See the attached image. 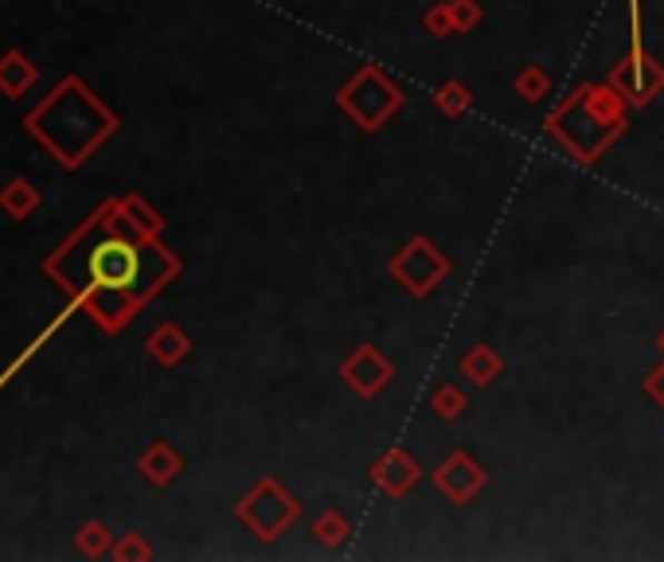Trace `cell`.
<instances>
[{
    "label": "cell",
    "instance_id": "5b68a950",
    "mask_svg": "<svg viewBox=\"0 0 664 562\" xmlns=\"http://www.w3.org/2000/svg\"><path fill=\"white\" fill-rule=\"evenodd\" d=\"M235 515H239L242 528L255 531L262 543H274V539H281L301 520V504H297L294 492L281 489L274 476H262V481L235 504Z\"/></svg>",
    "mask_w": 664,
    "mask_h": 562
},
{
    "label": "cell",
    "instance_id": "30bf717a",
    "mask_svg": "<svg viewBox=\"0 0 664 562\" xmlns=\"http://www.w3.org/2000/svg\"><path fill=\"white\" fill-rule=\"evenodd\" d=\"M371 481H376L392 500H403L418 481H423V465H418V461L410 457L407 450L392 445V450H387L384 457L371 465Z\"/></svg>",
    "mask_w": 664,
    "mask_h": 562
},
{
    "label": "cell",
    "instance_id": "7402d4cb",
    "mask_svg": "<svg viewBox=\"0 0 664 562\" xmlns=\"http://www.w3.org/2000/svg\"><path fill=\"white\" fill-rule=\"evenodd\" d=\"M430 406H434V414H438L442 422L462 418V411H465V395H462V387H454V383H446V387H438V391H434V398H430Z\"/></svg>",
    "mask_w": 664,
    "mask_h": 562
},
{
    "label": "cell",
    "instance_id": "d6986e66",
    "mask_svg": "<svg viewBox=\"0 0 664 562\" xmlns=\"http://www.w3.org/2000/svg\"><path fill=\"white\" fill-rule=\"evenodd\" d=\"M513 90L524 98V102H539V98L552 95V75H547L544 67L528 63V67H521V71H516Z\"/></svg>",
    "mask_w": 664,
    "mask_h": 562
},
{
    "label": "cell",
    "instance_id": "52a82bcc",
    "mask_svg": "<svg viewBox=\"0 0 664 562\" xmlns=\"http://www.w3.org/2000/svg\"><path fill=\"white\" fill-rule=\"evenodd\" d=\"M606 82L630 102V110H645L653 98L664 95V63L656 56H648L645 43H633L630 56L617 67H610Z\"/></svg>",
    "mask_w": 664,
    "mask_h": 562
},
{
    "label": "cell",
    "instance_id": "2e32d148",
    "mask_svg": "<svg viewBox=\"0 0 664 562\" xmlns=\"http://www.w3.org/2000/svg\"><path fill=\"white\" fill-rule=\"evenodd\" d=\"M353 535V523H348L345 512H337V507H328V512H320L317 520H313V539H317L320 546H340L345 539Z\"/></svg>",
    "mask_w": 664,
    "mask_h": 562
},
{
    "label": "cell",
    "instance_id": "7a4b0ae2",
    "mask_svg": "<svg viewBox=\"0 0 664 562\" xmlns=\"http://www.w3.org/2000/svg\"><path fill=\"white\" fill-rule=\"evenodd\" d=\"M121 118L79 79L67 75L56 82L48 98L36 106L24 118V129L40 141V149H48L67 172L82 168L113 134H118Z\"/></svg>",
    "mask_w": 664,
    "mask_h": 562
},
{
    "label": "cell",
    "instance_id": "9c48e42d",
    "mask_svg": "<svg viewBox=\"0 0 664 562\" xmlns=\"http://www.w3.org/2000/svg\"><path fill=\"white\" fill-rule=\"evenodd\" d=\"M430 481H434V489L449 500V504H469V500L488 484V473L469 457V453L457 450V453H449L438 469H434Z\"/></svg>",
    "mask_w": 664,
    "mask_h": 562
},
{
    "label": "cell",
    "instance_id": "6da1fadb",
    "mask_svg": "<svg viewBox=\"0 0 664 562\" xmlns=\"http://www.w3.org/2000/svg\"><path fill=\"white\" fill-rule=\"evenodd\" d=\"M185 262L149 238L126 211L121 199H102L56 254L43 258V274L79 305L102 333H121L137 321V313L177 282Z\"/></svg>",
    "mask_w": 664,
    "mask_h": 562
},
{
    "label": "cell",
    "instance_id": "ba28073f",
    "mask_svg": "<svg viewBox=\"0 0 664 562\" xmlns=\"http://www.w3.org/2000/svg\"><path fill=\"white\" fill-rule=\"evenodd\" d=\"M340 379H345L348 391H356L360 398H376L379 391L395 379V364L376 348V344H360V348L340 364Z\"/></svg>",
    "mask_w": 664,
    "mask_h": 562
},
{
    "label": "cell",
    "instance_id": "44dd1931",
    "mask_svg": "<svg viewBox=\"0 0 664 562\" xmlns=\"http://www.w3.org/2000/svg\"><path fill=\"white\" fill-rule=\"evenodd\" d=\"M113 562H149L152 559V546L145 535H137V531H126L121 539H113L110 546Z\"/></svg>",
    "mask_w": 664,
    "mask_h": 562
},
{
    "label": "cell",
    "instance_id": "7c38bea8",
    "mask_svg": "<svg viewBox=\"0 0 664 562\" xmlns=\"http://www.w3.org/2000/svg\"><path fill=\"white\" fill-rule=\"evenodd\" d=\"M36 82H40V67L24 51H4L0 56V95L4 98H24Z\"/></svg>",
    "mask_w": 664,
    "mask_h": 562
},
{
    "label": "cell",
    "instance_id": "ffe728a7",
    "mask_svg": "<svg viewBox=\"0 0 664 562\" xmlns=\"http://www.w3.org/2000/svg\"><path fill=\"white\" fill-rule=\"evenodd\" d=\"M75 546H79V551L87 554V559H102V554H110L113 535H110V528H106V523L87 520L79 531H75Z\"/></svg>",
    "mask_w": 664,
    "mask_h": 562
},
{
    "label": "cell",
    "instance_id": "d4e9b609",
    "mask_svg": "<svg viewBox=\"0 0 664 562\" xmlns=\"http://www.w3.org/2000/svg\"><path fill=\"white\" fill-rule=\"evenodd\" d=\"M645 395L653 398V403H661V411H664V359H661V367L645 379Z\"/></svg>",
    "mask_w": 664,
    "mask_h": 562
},
{
    "label": "cell",
    "instance_id": "277c9868",
    "mask_svg": "<svg viewBox=\"0 0 664 562\" xmlns=\"http://www.w3.org/2000/svg\"><path fill=\"white\" fill-rule=\"evenodd\" d=\"M337 110L348 114V121H353L356 129L376 134V129H384L387 121L403 110V90L395 87L379 67H360V71L337 90Z\"/></svg>",
    "mask_w": 664,
    "mask_h": 562
},
{
    "label": "cell",
    "instance_id": "ac0fdd59",
    "mask_svg": "<svg viewBox=\"0 0 664 562\" xmlns=\"http://www.w3.org/2000/svg\"><path fill=\"white\" fill-rule=\"evenodd\" d=\"M121 199V211L129 215V219L137 223V227L145 230V235L149 238H160L165 235V219H160V211L152 204H145L141 196H137V191H129V196H118Z\"/></svg>",
    "mask_w": 664,
    "mask_h": 562
},
{
    "label": "cell",
    "instance_id": "8fae6325",
    "mask_svg": "<svg viewBox=\"0 0 664 562\" xmlns=\"http://www.w3.org/2000/svg\"><path fill=\"white\" fill-rule=\"evenodd\" d=\"M180 469H185V461H180V453L172 450L169 442H152L149 450L137 457V473H141L149 484H157V489H165V484L177 481Z\"/></svg>",
    "mask_w": 664,
    "mask_h": 562
},
{
    "label": "cell",
    "instance_id": "3957f363",
    "mask_svg": "<svg viewBox=\"0 0 664 562\" xmlns=\"http://www.w3.org/2000/svg\"><path fill=\"white\" fill-rule=\"evenodd\" d=\"M630 126V102L610 82H578L552 114L544 129L575 165H594Z\"/></svg>",
    "mask_w": 664,
    "mask_h": 562
},
{
    "label": "cell",
    "instance_id": "cb8c5ba5",
    "mask_svg": "<svg viewBox=\"0 0 664 562\" xmlns=\"http://www.w3.org/2000/svg\"><path fill=\"white\" fill-rule=\"evenodd\" d=\"M423 28L430 36H438V40H449V36H457L454 32V17H449V0H438V4H430V9H426Z\"/></svg>",
    "mask_w": 664,
    "mask_h": 562
},
{
    "label": "cell",
    "instance_id": "484cf974",
    "mask_svg": "<svg viewBox=\"0 0 664 562\" xmlns=\"http://www.w3.org/2000/svg\"><path fill=\"white\" fill-rule=\"evenodd\" d=\"M656 352H661V359H664V328L656 333Z\"/></svg>",
    "mask_w": 664,
    "mask_h": 562
},
{
    "label": "cell",
    "instance_id": "4fadbf2b",
    "mask_svg": "<svg viewBox=\"0 0 664 562\" xmlns=\"http://www.w3.org/2000/svg\"><path fill=\"white\" fill-rule=\"evenodd\" d=\"M145 348H149V356L157 359L160 367H177L180 359H188V352H192V336L180 325H172V321H165V325L152 328Z\"/></svg>",
    "mask_w": 664,
    "mask_h": 562
},
{
    "label": "cell",
    "instance_id": "8992f818",
    "mask_svg": "<svg viewBox=\"0 0 664 562\" xmlns=\"http://www.w3.org/2000/svg\"><path fill=\"white\" fill-rule=\"evenodd\" d=\"M387 269H392V277L407 289L410 297L423 302V297H430L434 289L454 274V262H449L426 235H415L410 243L399 246V254H395Z\"/></svg>",
    "mask_w": 664,
    "mask_h": 562
},
{
    "label": "cell",
    "instance_id": "603a6c76",
    "mask_svg": "<svg viewBox=\"0 0 664 562\" xmlns=\"http://www.w3.org/2000/svg\"><path fill=\"white\" fill-rule=\"evenodd\" d=\"M449 17H454V32L465 36L485 20V9H480V0H449Z\"/></svg>",
    "mask_w": 664,
    "mask_h": 562
},
{
    "label": "cell",
    "instance_id": "e0dca14e",
    "mask_svg": "<svg viewBox=\"0 0 664 562\" xmlns=\"http://www.w3.org/2000/svg\"><path fill=\"white\" fill-rule=\"evenodd\" d=\"M469 106H473V95L465 82L449 79L434 90V110H438L442 118H462V114H469Z\"/></svg>",
    "mask_w": 664,
    "mask_h": 562
},
{
    "label": "cell",
    "instance_id": "9a60e30c",
    "mask_svg": "<svg viewBox=\"0 0 664 562\" xmlns=\"http://www.w3.org/2000/svg\"><path fill=\"white\" fill-rule=\"evenodd\" d=\"M40 188L28 180H9L4 184V191H0V207H4V215H12V219L24 223L28 215L40 211Z\"/></svg>",
    "mask_w": 664,
    "mask_h": 562
},
{
    "label": "cell",
    "instance_id": "5bb4252c",
    "mask_svg": "<svg viewBox=\"0 0 664 562\" xmlns=\"http://www.w3.org/2000/svg\"><path fill=\"white\" fill-rule=\"evenodd\" d=\"M501 372H505V359H501L496 348H488V344H473L462 356V375L473 379V387H488V383H496Z\"/></svg>",
    "mask_w": 664,
    "mask_h": 562
}]
</instances>
